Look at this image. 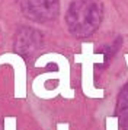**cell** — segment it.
<instances>
[{
	"label": "cell",
	"mask_w": 128,
	"mask_h": 130,
	"mask_svg": "<svg viewBox=\"0 0 128 130\" xmlns=\"http://www.w3.org/2000/svg\"><path fill=\"white\" fill-rule=\"evenodd\" d=\"M102 16V0H71L66 15V24L73 37L87 38L98 31Z\"/></svg>",
	"instance_id": "1"
},
{
	"label": "cell",
	"mask_w": 128,
	"mask_h": 130,
	"mask_svg": "<svg viewBox=\"0 0 128 130\" xmlns=\"http://www.w3.org/2000/svg\"><path fill=\"white\" fill-rule=\"evenodd\" d=\"M93 42H83L81 54H76L74 60L81 64V91L87 98H103L105 91L95 86V66L105 60V54L95 53Z\"/></svg>",
	"instance_id": "2"
},
{
	"label": "cell",
	"mask_w": 128,
	"mask_h": 130,
	"mask_svg": "<svg viewBox=\"0 0 128 130\" xmlns=\"http://www.w3.org/2000/svg\"><path fill=\"white\" fill-rule=\"evenodd\" d=\"M23 15L35 22L52 21L60 12V0H17Z\"/></svg>",
	"instance_id": "3"
},
{
	"label": "cell",
	"mask_w": 128,
	"mask_h": 130,
	"mask_svg": "<svg viewBox=\"0 0 128 130\" xmlns=\"http://www.w3.org/2000/svg\"><path fill=\"white\" fill-rule=\"evenodd\" d=\"M42 45V35L34 28L23 26L17 31L15 38V51L20 56L29 57L35 54Z\"/></svg>",
	"instance_id": "4"
},
{
	"label": "cell",
	"mask_w": 128,
	"mask_h": 130,
	"mask_svg": "<svg viewBox=\"0 0 128 130\" xmlns=\"http://www.w3.org/2000/svg\"><path fill=\"white\" fill-rule=\"evenodd\" d=\"M105 130H119V118L115 116L106 117L105 121Z\"/></svg>",
	"instance_id": "5"
},
{
	"label": "cell",
	"mask_w": 128,
	"mask_h": 130,
	"mask_svg": "<svg viewBox=\"0 0 128 130\" xmlns=\"http://www.w3.org/2000/svg\"><path fill=\"white\" fill-rule=\"evenodd\" d=\"M5 130H16V118L6 117L5 118Z\"/></svg>",
	"instance_id": "6"
},
{
	"label": "cell",
	"mask_w": 128,
	"mask_h": 130,
	"mask_svg": "<svg viewBox=\"0 0 128 130\" xmlns=\"http://www.w3.org/2000/svg\"><path fill=\"white\" fill-rule=\"evenodd\" d=\"M70 126L69 123H58L57 124V130H69Z\"/></svg>",
	"instance_id": "7"
}]
</instances>
